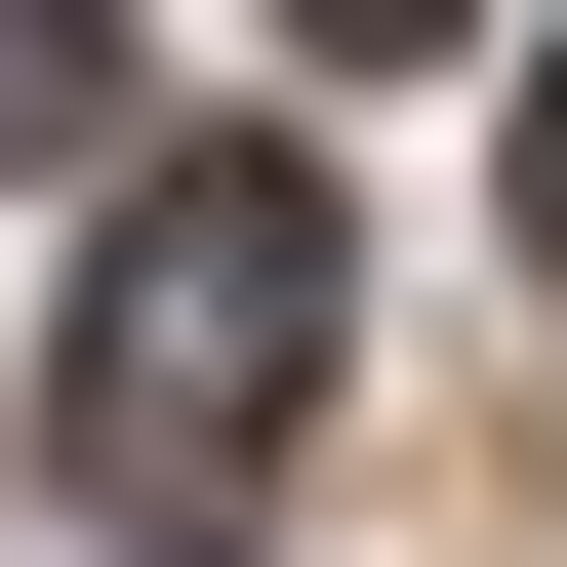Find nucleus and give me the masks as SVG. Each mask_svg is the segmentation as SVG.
I'll list each match as a JSON object with an SVG mask.
<instances>
[{
	"label": "nucleus",
	"instance_id": "f257e3e1",
	"mask_svg": "<svg viewBox=\"0 0 567 567\" xmlns=\"http://www.w3.org/2000/svg\"><path fill=\"white\" fill-rule=\"evenodd\" d=\"M324 324H365V244H324V163H122L82 324H41V486L82 527H284V446H324Z\"/></svg>",
	"mask_w": 567,
	"mask_h": 567
},
{
	"label": "nucleus",
	"instance_id": "f03ea898",
	"mask_svg": "<svg viewBox=\"0 0 567 567\" xmlns=\"http://www.w3.org/2000/svg\"><path fill=\"white\" fill-rule=\"evenodd\" d=\"M284 41H446V0H284Z\"/></svg>",
	"mask_w": 567,
	"mask_h": 567
},
{
	"label": "nucleus",
	"instance_id": "7ed1b4c3",
	"mask_svg": "<svg viewBox=\"0 0 567 567\" xmlns=\"http://www.w3.org/2000/svg\"><path fill=\"white\" fill-rule=\"evenodd\" d=\"M527 244H567V82H527Z\"/></svg>",
	"mask_w": 567,
	"mask_h": 567
}]
</instances>
